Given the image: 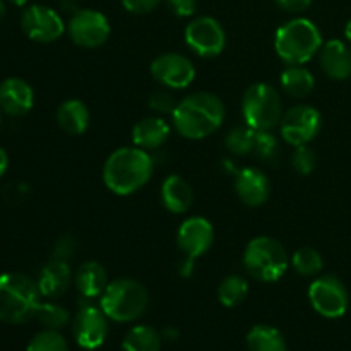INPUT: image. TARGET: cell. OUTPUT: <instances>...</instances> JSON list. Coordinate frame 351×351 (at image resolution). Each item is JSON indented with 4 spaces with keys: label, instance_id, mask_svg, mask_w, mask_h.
Wrapping results in <instances>:
<instances>
[{
    "label": "cell",
    "instance_id": "obj_40",
    "mask_svg": "<svg viewBox=\"0 0 351 351\" xmlns=\"http://www.w3.org/2000/svg\"><path fill=\"white\" fill-rule=\"evenodd\" d=\"M5 12H7L5 3H3V0H0V21H2L3 17H5Z\"/></svg>",
    "mask_w": 351,
    "mask_h": 351
},
{
    "label": "cell",
    "instance_id": "obj_9",
    "mask_svg": "<svg viewBox=\"0 0 351 351\" xmlns=\"http://www.w3.org/2000/svg\"><path fill=\"white\" fill-rule=\"evenodd\" d=\"M321 127V113L311 105L291 106L283 113L280 122L281 137L293 147L304 146L314 141Z\"/></svg>",
    "mask_w": 351,
    "mask_h": 351
},
{
    "label": "cell",
    "instance_id": "obj_13",
    "mask_svg": "<svg viewBox=\"0 0 351 351\" xmlns=\"http://www.w3.org/2000/svg\"><path fill=\"white\" fill-rule=\"evenodd\" d=\"M21 29L36 43H53L65 33V23L51 7L29 5L21 16Z\"/></svg>",
    "mask_w": 351,
    "mask_h": 351
},
{
    "label": "cell",
    "instance_id": "obj_7",
    "mask_svg": "<svg viewBox=\"0 0 351 351\" xmlns=\"http://www.w3.org/2000/svg\"><path fill=\"white\" fill-rule=\"evenodd\" d=\"M280 93L267 82L252 84L242 98L243 120L254 130H273L283 117Z\"/></svg>",
    "mask_w": 351,
    "mask_h": 351
},
{
    "label": "cell",
    "instance_id": "obj_28",
    "mask_svg": "<svg viewBox=\"0 0 351 351\" xmlns=\"http://www.w3.org/2000/svg\"><path fill=\"white\" fill-rule=\"evenodd\" d=\"M254 141H256V130L252 127L237 125L226 134L225 146L235 156H245L254 151Z\"/></svg>",
    "mask_w": 351,
    "mask_h": 351
},
{
    "label": "cell",
    "instance_id": "obj_29",
    "mask_svg": "<svg viewBox=\"0 0 351 351\" xmlns=\"http://www.w3.org/2000/svg\"><path fill=\"white\" fill-rule=\"evenodd\" d=\"M34 319H38V322H40L45 329L60 331V329H64L65 326L69 324L71 314H69L67 308L62 307V305L51 304V302H47V304L41 302Z\"/></svg>",
    "mask_w": 351,
    "mask_h": 351
},
{
    "label": "cell",
    "instance_id": "obj_25",
    "mask_svg": "<svg viewBox=\"0 0 351 351\" xmlns=\"http://www.w3.org/2000/svg\"><path fill=\"white\" fill-rule=\"evenodd\" d=\"M247 348L249 351H287V341L276 328L259 324L247 335Z\"/></svg>",
    "mask_w": 351,
    "mask_h": 351
},
{
    "label": "cell",
    "instance_id": "obj_33",
    "mask_svg": "<svg viewBox=\"0 0 351 351\" xmlns=\"http://www.w3.org/2000/svg\"><path fill=\"white\" fill-rule=\"evenodd\" d=\"M315 163H317V156H315V151L312 149L308 144L304 146L295 147L293 154H291V165H293L295 170L300 175H308L314 171Z\"/></svg>",
    "mask_w": 351,
    "mask_h": 351
},
{
    "label": "cell",
    "instance_id": "obj_37",
    "mask_svg": "<svg viewBox=\"0 0 351 351\" xmlns=\"http://www.w3.org/2000/svg\"><path fill=\"white\" fill-rule=\"evenodd\" d=\"M161 3V0H122V5L130 14H149Z\"/></svg>",
    "mask_w": 351,
    "mask_h": 351
},
{
    "label": "cell",
    "instance_id": "obj_18",
    "mask_svg": "<svg viewBox=\"0 0 351 351\" xmlns=\"http://www.w3.org/2000/svg\"><path fill=\"white\" fill-rule=\"evenodd\" d=\"M319 62L328 77L346 81L351 77V47L341 40H329L319 51Z\"/></svg>",
    "mask_w": 351,
    "mask_h": 351
},
{
    "label": "cell",
    "instance_id": "obj_11",
    "mask_svg": "<svg viewBox=\"0 0 351 351\" xmlns=\"http://www.w3.org/2000/svg\"><path fill=\"white\" fill-rule=\"evenodd\" d=\"M67 31L77 47L98 48L108 40L112 27L105 14L99 10L77 9L69 21Z\"/></svg>",
    "mask_w": 351,
    "mask_h": 351
},
{
    "label": "cell",
    "instance_id": "obj_43",
    "mask_svg": "<svg viewBox=\"0 0 351 351\" xmlns=\"http://www.w3.org/2000/svg\"><path fill=\"white\" fill-rule=\"evenodd\" d=\"M2 115H3V112H2V108H0V127H2Z\"/></svg>",
    "mask_w": 351,
    "mask_h": 351
},
{
    "label": "cell",
    "instance_id": "obj_1",
    "mask_svg": "<svg viewBox=\"0 0 351 351\" xmlns=\"http://www.w3.org/2000/svg\"><path fill=\"white\" fill-rule=\"evenodd\" d=\"M226 110L221 99L213 93H192L175 106L171 119L177 132L191 141L211 136L225 122Z\"/></svg>",
    "mask_w": 351,
    "mask_h": 351
},
{
    "label": "cell",
    "instance_id": "obj_20",
    "mask_svg": "<svg viewBox=\"0 0 351 351\" xmlns=\"http://www.w3.org/2000/svg\"><path fill=\"white\" fill-rule=\"evenodd\" d=\"M161 202L167 211L173 215H184L194 202V192L191 184L180 175H168L161 184Z\"/></svg>",
    "mask_w": 351,
    "mask_h": 351
},
{
    "label": "cell",
    "instance_id": "obj_31",
    "mask_svg": "<svg viewBox=\"0 0 351 351\" xmlns=\"http://www.w3.org/2000/svg\"><path fill=\"white\" fill-rule=\"evenodd\" d=\"M254 154L264 163H274L280 158V143L271 130H256Z\"/></svg>",
    "mask_w": 351,
    "mask_h": 351
},
{
    "label": "cell",
    "instance_id": "obj_32",
    "mask_svg": "<svg viewBox=\"0 0 351 351\" xmlns=\"http://www.w3.org/2000/svg\"><path fill=\"white\" fill-rule=\"evenodd\" d=\"M26 351H69V346L60 332L45 329L31 339Z\"/></svg>",
    "mask_w": 351,
    "mask_h": 351
},
{
    "label": "cell",
    "instance_id": "obj_24",
    "mask_svg": "<svg viewBox=\"0 0 351 351\" xmlns=\"http://www.w3.org/2000/svg\"><path fill=\"white\" fill-rule=\"evenodd\" d=\"M280 82L283 91L293 98H305L315 88L314 74L304 65H288L281 72Z\"/></svg>",
    "mask_w": 351,
    "mask_h": 351
},
{
    "label": "cell",
    "instance_id": "obj_36",
    "mask_svg": "<svg viewBox=\"0 0 351 351\" xmlns=\"http://www.w3.org/2000/svg\"><path fill=\"white\" fill-rule=\"evenodd\" d=\"M165 3L178 17H191L197 10V0H165Z\"/></svg>",
    "mask_w": 351,
    "mask_h": 351
},
{
    "label": "cell",
    "instance_id": "obj_42",
    "mask_svg": "<svg viewBox=\"0 0 351 351\" xmlns=\"http://www.w3.org/2000/svg\"><path fill=\"white\" fill-rule=\"evenodd\" d=\"M9 2L14 3V5H17V7H23V5H26L27 0H9Z\"/></svg>",
    "mask_w": 351,
    "mask_h": 351
},
{
    "label": "cell",
    "instance_id": "obj_15",
    "mask_svg": "<svg viewBox=\"0 0 351 351\" xmlns=\"http://www.w3.org/2000/svg\"><path fill=\"white\" fill-rule=\"evenodd\" d=\"M215 242V230L206 218L192 216L182 221L177 233V245L185 257L197 259L211 249Z\"/></svg>",
    "mask_w": 351,
    "mask_h": 351
},
{
    "label": "cell",
    "instance_id": "obj_5",
    "mask_svg": "<svg viewBox=\"0 0 351 351\" xmlns=\"http://www.w3.org/2000/svg\"><path fill=\"white\" fill-rule=\"evenodd\" d=\"M149 305V295L144 285L130 278L108 283L99 297V307L106 317L115 322H132L146 312Z\"/></svg>",
    "mask_w": 351,
    "mask_h": 351
},
{
    "label": "cell",
    "instance_id": "obj_38",
    "mask_svg": "<svg viewBox=\"0 0 351 351\" xmlns=\"http://www.w3.org/2000/svg\"><path fill=\"white\" fill-rule=\"evenodd\" d=\"M274 2L288 14H300L312 5V0H274Z\"/></svg>",
    "mask_w": 351,
    "mask_h": 351
},
{
    "label": "cell",
    "instance_id": "obj_22",
    "mask_svg": "<svg viewBox=\"0 0 351 351\" xmlns=\"http://www.w3.org/2000/svg\"><path fill=\"white\" fill-rule=\"evenodd\" d=\"M108 273H106L105 267L101 266L96 261H86L81 266L77 267V271L74 273V285L79 290V293L86 298V300H91V298L101 297L103 291L108 287Z\"/></svg>",
    "mask_w": 351,
    "mask_h": 351
},
{
    "label": "cell",
    "instance_id": "obj_34",
    "mask_svg": "<svg viewBox=\"0 0 351 351\" xmlns=\"http://www.w3.org/2000/svg\"><path fill=\"white\" fill-rule=\"evenodd\" d=\"M149 108L156 113H173L177 101H175V96L171 95V89H158L153 95L149 96Z\"/></svg>",
    "mask_w": 351,
    "mask_h": 351
},
{
    "label": "cell",
    "instance_id": "obj_14",
    "mask_svg": "<svg viewBox=\"0 0 351 351\" xmlns=\"http://www.w3.org/2000/svg\"><path fill=\"white\" fill-rule=\"evenodd\" d=\"M101 307L84 304L72 321V335L75 343L84 350H96L108 336V321Z\"/></svg>",
    "mask_w": 351,
    "mask_h": 351
},
{
    "label": "cell",
    "instance_id": "obj_19",
    "mask_svg": "<svg viewBox=\"0 0 351 351\" xmlns=\"http://www.w3.org/2000/svg\"><path fill=\"white\" fill-rule=\"evenodd\" d=\"M72 281H74V274H72L71 266L67 261L51 259L47 266L41 269L40 276H38V288H40L41 297L45 298H58L71 288Z\"/></svg>",
    "mask_w": 351,
    "mask_h": 351
},
{
    "label": "cell",
    "instance_id": "obj_3",
    "mask_svg": "<svg viewBox=\"0 0 351 351\" xmlns=\"http://www.w3.org/2000/svg\"><path fill=\"white\" fill-rule=\"evenodd\" d=\"M40 288L36 281L19 273L0 274V321L24 324L36 315L40 307Z\"/></svg>",
    "mask_w": 351,
    "mask_h": 351
},
{
    "label": "cell",
    "instance_id": "obj_17",
    "mask_svg": "<svg viewBox=\"0 0 351 351\" xmlns=\"http://www.w3.org/2000/svg\"><path fill=\"white\" fill-rule=\"evenodd\" d=\"M34 105L33 88L21 77H9L0 82V108L9 117H23Z\"/></svg>",
    "mask_w": 351,
    "mask_h": 351
},
{
    "label": "cell",
    "instance_id": "obj_4",
    "mask_svg": "<svg viewBox=\"0 0 351 351\" xmlns=\"http://www.w3.org/2000/svg\"><path fill=\"white\" fill-rule=\"evenodd\" d=\"M321 29L305 17L281 24L274 36V50L287 65H304L322 48Z\"/></svg>",
    "mask_w": 351,
    "mask_h": 351
},
{
    "label": "cell",
    "instance_id": "obj_39",
    "mask_svg": "<svg viewBox=\"0 0 351 351\" xmlns=\"http://www.w3.org/2000/svg\"><path fill=\"white\" fill-rule=\"evenodd\" d=\"M7 168H9V156H7L5 149H2V147H0V177L5 173Z\"/></svg>",
    "mask_w": 351,
    "mask_h": 351
},
{
    "label": "cell",
    "instance_id": "obj_12",
    "mask_svg": "<svg viewBox=\"0 0 351 351\" xmlns=\"http://www.w3.org/2000/svg\"><path fill=\"white\" fill-rule=\"evenodd\" d=\"M149 71L156 82L171 91L189 88L195 79V67L191 58L175 51L158 55L151 62Z\"/></svg>",
    "mask_w": 351,
    "mask_h": 351
},
{
    "label": "cell",
    "instance_id": "obj_21",
    "mask_svg": "<svg viewBox=\"0 0 351 351\" xmlns=\"http://www.w3.org/2000/svg\"><path fill=\"white\" fill-rule=\"evenodd\" d=\"M170 132L171 129L167 120L161 117H146L134 125L132 143L141 149L153 151L167 143Z\"/></svg>",
    "mask_w": 351,
    "mask_h": 351
},
{
    "label": "cell",
    "instance_id": "obj_23",
    "mask_svg": "<svg viewBox=\"0 0 351 351\" xmlns=\"http://www.w3.org/2000/svg\"><path fill=\"white\" fill-rule=\"evenodd\" d=\"M89 110L81 99H67L57 110L58 127L69 136H81L89 127Z\"/></svg>",
    "mask_w": 351,
    "mask_h": 351
},
{
    "label": "cell",
    "instance_id": "obj_26",
    "mask_svg": "<svg viewBox=\"0 0 351 351\" xmlns=\"http://www.w3.org/2000/svg\"><path fill=\"white\" fill-rule=\"evenodd\" d=\"M123 351H161V336L149 326H136L125 335Z\"/></svg>",
    "mask_w": 351,
    "mask_h": 351
},
{
    "label": "cell",
    "instance_id": "obj_10",
    "mask_svg": "<svg viewBox=\"0 0 351 351\" xmlns=\"http://www.w3.org/2000/svg\"><path fill=\"white\" fill-rule=\"evenodd\" d=\"M185 45L202 58L218 57L226 47V33L215 17L202 16L185 27Z\"/></svg>",
    "mask_w": 351,
    "mask_h": 351
},
{
    "label": "cell",
    "instance_id": "obj_16",
    "mask_svg": "<svg viewBox=\"0 0 351 351\" xmlns=\"http://www.w3.org/2000/svg\"><path fill=\"white\" fill-rule=\"evenodd\" d=\"M235 191L243 204L250 208H259L269 199L271 182L259 168L247 167L237 171Z\"/></svg>",
    "mask_w": 351,
    "mask_h": 351
},
{
    "label": "cell",
    "instance_id": "obj_27",
    "mask_svg": "<svg viewBox=\"0 0 351 351\" xmlns=\"http://www.w3.org/2000/svg\"><path fill=\"white\" fill-rule=\"evenodd\" d=\"M249 293V285L242 276H226L218 288V298L225 307H237L242 304Z\"/></svg>",
    "mask_w": 351,
    "mask_h": 351
},
{
    "label": "cell",
    "instance_id": "obj_35",
    "mask_svg": "<svg viewBox=\"0 0 351 351\" xmlns=\"http://www.w3.org/2000/svg\"><path fill=\"white\" fill-rule=\"evenodd\" d=\"M75 254V240L74 237L64 235L57 240L53 247V254H51V259H60L67 261L72 259V256Z\"/></svg>",
    "mask_w": 351,
    "mask_h": 351
},
{
    "label": "cell",
    "instance_id": "obj_2",
    "mask_svg": "<svg viewBox=\"0 0 351 351\" xmlns=\"http://www.w3.org/2000/svg\"><path fill=\"white\" fill-rule=\"evenodd\" d=\"M154 161L149 151L137 146L119 147L113 151L103 167V182L117 195H130L149 182Z\"/></svg>",
    "mask_w": 351,
    "mask_h": 351
},
{
    "label": "cell",
    "instance_id": "obj_41",
    "mask_svg": "<svg viewBox=\"0 0 351 351\" xmlns=\"http://www.w3.org/2000/svg\"><path fill=\"white\" fill-rule=\"evenodd\" d=\"M345 34H346V38H348V41L351 43V19L348 21V24H346V27H345Z\"/></svg>",
    "mask_w": 351,
    "mask_h": 351
},
{
    "label": "cell",
    "instance_id": "obj_8",
    "mask_svg": "<svg viewBox=\"0 0 351 351\" xmlns=\"http://www.w3.org/2000/svg\"><path fill=\"white\" fill-rule=\"evenodd\" d=\"M308 302L322 317L338 319L348 311L350 295L339 278L326 274L308 287Z\"/></svg>",
    "mask_w": 351,
    "mask_h": 351
},
{
    "label": "cell",
    "instance_id": "obj_30",
    "mask_svg": "<svg viewBox=\"0 0 351 351\" xmlns=\"http://www.w3.org/2000/svg\"><path fill=\"white\" fill-rule=\"evenodd\" d=\"M291 266L302 276H317L324 267L322 256L312 247H302L291 257Z\"/></svg>",
    "mask_w": 351,
    "mask_h": 351
},
{
    "label": "cell",
    "instance_id": "obj_6",
    "mask_svg": "<svg viewBox=\"0 0 351 351\" xmlns=\"http://www.w3.org/2000/svg\"><path fill=\"white\" fill-rule=\"evenodd\" d=\"M288 254L283 243L273 237H256L243 252V266L247 273L263 283H274L288 269Z\"/></svg>",
    "mask_w": 351,
    "mask_h": 351
}]
</instances>
